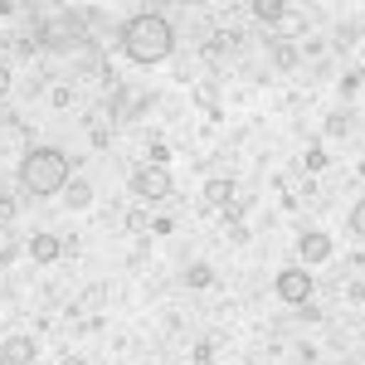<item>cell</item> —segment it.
Wrapping results in <instances>:
<instances>
[{"instance_id": "obj_1", "label": "cell", "mask_w": 365, "mask_h": 365, "mask_svg": "<svg viewBox=\"0 0 365 365\" xmlns=\"http://www.w3.org/2000/svg\"><path fill=\"white\" fill-rule=\"evenodd\" d=\"M170 49H175V29L166 15L141 10L122 25V54L132 63H161V58H170Z\"/></svg>"}, {"instance_id": "obj_2", "label": "cell", "mask_w": 365, "mask_h": 365, "mask_svg": "<svg viewBox=\"0 0 365 365\" xmlns=\"http://www.w3.org/2000/svg\"><path fill=\"white\" fill-rule=\"evenodd\" d=\"M20 185L25 195L44 200V195H58L68 185V156L58 146H29L25 161H20Z\"/></svg>"}, {"instance_id": "obj_3", "label": "cell", "mask_w": 365, "mask_h": 365, "mask_svg": "<svg viewBox=\"0 0 365 365\" xmlns=\"http://www.w3.org/2000/svg\"><path fill=\"white\" fill-rule=\"evenodd\" d=\"M78 39H83V15H73V10L39 20V44H49V49H68Z\"/></svg>"}, {"instance_id": "obj_4", "label": "cell", "mask_w": 365, "mask_h": 365, "mask_svg": "<svg viewBox=\"0 0 365 365\" xmlns=\"http://www.w3.org/2000/svg\"><path fill=\"white\" fill-rule=\"evenodd\" d=\"M312 287H317V282H312V273H302V268H282L278 278H273V292H278L287 307H307Z\"/></svg>"}, {"instance_id": "obj_5", "label": "cell", "mask_w": 365, "mask_h": 365, "mask_svg": "<svg viewBox=\"0 0 365 365\" xmlns=\"http://www.w3.org/2000/svg\"><path fill=\"white\" fill-rule=\"evenodd\" d=\"M132 190H137L141 200H166L170 190H175V180H170L166 166H156V161H151V166H141L137 175H132Z\"/></svg>"}, {"instance_id": "obj_6", "label": "cell", "mask_w": 365, "mask_h": 365, "mask_svg": "<svg viewBox=\"0 0 365 365\" xmlns=\"http://www.w3.org/2000/svg\"><path fill=\"white\" fill-rule=\"evenodd\" d=\"M34 356H39V346H34L29 336L0 341V365H34Z\"/></svg>"}, {"instance_id": "obj_7", "label": "cell", "mask_w": 365, "mask_h": 365, "mask_svg": "<svg viewBox=\"0 0 365 365\" xmlns=\"http://www.w3.org/2000/svg\"><path fill=\"white\" fill-rule=\"evenodd\" d=\"M297 253H302L307 263H322V258H331V239H327L322 229H307V234L297 239Z\"/></svg>"}, {"instance_id": "obj_8", "label": "cell", "mask_w": 365, "mask_h": 365, "mask_svg": "<svg viewBox=\"0 0 365 365\" xmlns=\"http://www.w3.org/2000/svg\"><path fill=\"white\" fill-rule=\"evenodd\" d=\"M58 253H63V244H58L54 234H34V239H29V258H34V263H54Z\"/></svg>"}, {"instance_id": "obj_9", "label": "cell", "mask_w": 365, "mask_h": 365, "mask_svg": "<svg viewBox=\"0 0 365 365\" xmlns=\"http://www.w3.org/2000/svg\"><path fill=\"white\" fill-rule=\"evenodd\" d=\"M249 10L258 15V20H263V25H278L282 15H287V5H282V0H253Z\"/></svg>"}, {"instance_id": "obj_10", "label": "cell", "mask_w": 365, "mask_h": 365, "mask_svg": "<svg viewBox=\"0 0 365 365\" xmlns=\"http://www.w3.org/2000/svg\"><path fill=\"white\" fill-rule=\"evenodd\" d=\"M205 200H210V205H229V200H234V180H225V175L210 180V185H205Z\"/></svg>"}, {"instance_id": "obj_11", "label": "cell", "mask_w": 365, "mask_h": 365, "mask_svg": "<svg viewBox=\"0 0 365 365\" xmlns=\"http://www.w3.org/2000/svg\"><path fill=\"white\" fill-rule=\"evenodd\" d=\"M88 200H93V185H88V180H78V185H68V210H83Z\"/></svg>"}, {"instance_id": "obj_12", "label": "cell", "mask_w": 365, "mask_h": 365, "mask_svg": "<svg viewBox=\"0 0 365 365\" xmlns=\"http://www.w3.org/2000/svg\"><path fill=\"white\" fill-rule=\"evenodd\" d=\"M346 225H351V234H356V239H365V200H356V205H351Z\"/></svg>"}, {"instance_id": "obj_13", "label": "cell", "mask_w": 365, "mask_h": 365, "mask_svg": "<svg viewBox=\"0 0 365 365\" xmlns=\"http://www.w3.org/2000/svg\"><path fill=\"white\" fill-rule=\"evenodd\" d=\"M185 278H190V287H210V282H215V273H210L205 263H195V268H190Z\"/></svg>"}, {"instance_id": "obj_14", "label": "cell", "mask_w": 365, "mask_h": 365, "mask_svg": "<svg viewBox=\"0 0 365 365\" xmlns=\"http://www.w3.org/2000/svg\"><path fill=\"white\" fill-rule=\"evenodd\" d=\"M346 127H351V117H346V113H331V117H327V132H331V137H346Z\"/></svg>"}, {"instance_id": "obj_15", "label": "cell", "mask_w": 365, "mask_h": 365, "mask_svg": "<svg viewBox=\"0 0 365 365\" xmlns=\"http://www.w3.org/2000/svg\"><path fill=\"white\" fill-rule=\"evenodd\" d=\"M273 54H278V68H297V49L292 44H278Z\"/></svg>"}, {"instance_id": "obj_16", "label": "cell", "mask_w": 365, "mask_h": 365, "mask_svg": "<svg viewBox=\"0 0 365 365\" xmlns=\"http://www.w3.org/2000/svg\"><path fill=\"white\" fill-rule=\"evenodd\" d=\"M0 220H15V200L10 195H0Z\"/></svg>"}, {"instance_id": "obj_17", "label": "cell", "mask_w": 365, "mask_h": 365, "mask_svg": "<svg viewBox=\"0 0 365 365\" xmlns=\"http://www.w3.org/2000/svg\"><path fill=\"white\" fill-rule=\"evenodd\" d=\"M10 93V68H0V98Z\"/></svg>"}, {"instance_id": "obj_18", "label": "cell", "mask_w": 365, "mask_h": 365, "mask_svg": "<svg viewBox=\"0 0 365 365\" xmlns=\"http://www.w3.org/2000/svg\"><path fill=\"white\" fill-rule=\"evenodd\" d=\"M63 365H83V361H63Z\"/></svg>"}]
</instances>
